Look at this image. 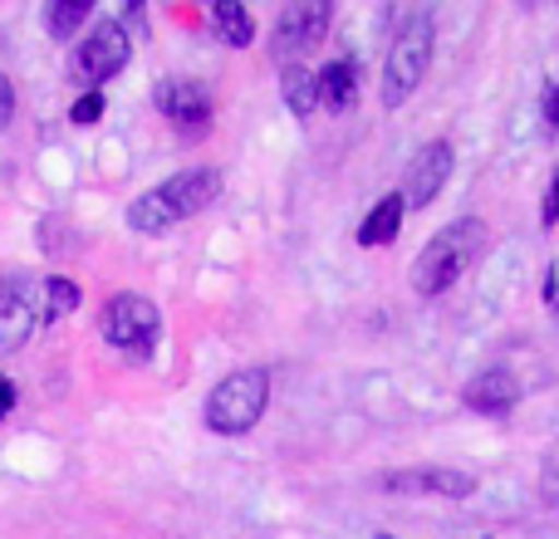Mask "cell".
<instances>
[{"mask_svg":"<svg viewBox=\"0 0 559 539\" xmlns=\"http://www.w3.org/2000/svg\"><path fill=\"white\" fill-rule=\"evenodd\" d=\"M216 196H222V172H216V167H187V172L167 177L163 187H153V192L133 196L128 226H133L138 236H163V231H173L177 221H187V216L206 212Z\"/></svg>","mask_w":559,"mask_h":539,"instance_id":"obj_1","label":"cell"},{"mask_svg":"<svg viewBox=\"0 0 559 539\" xmlns=\"http://www.w3.org/2000/svg\"><path fill=\"white\" fill-rule=\"evenodd\" d=\"M481 251H486V221L481 216H456V221L442 226V231L423 245V255L413 261V289L423 299L442 295V289H452L456 279H462V270Z\"/></svg>","mask_w":559,"mask_h":539,"instance_id":"obj_2","label":"cell"},{"mask_svg":"<svg viewBox=\"0 0 559 539\" xmlns=\"http://www.w3.org/2000/svg\"><path fill=\"white\" fill-rule=\"evenodd\" d=\"M271 407V373L265 368H236L206 397V427L216 436H246Z\"/></svg>","mask_w":559,"mask_h":539,"instance_id":"obj_3","label":"cell"},{"mask_svg":"<svg viewBox=\"0 0 559 539\" xmlns=\"http://www.w3.org/2000/svg\"><path fill=\"white\" fill-rule=\"evenodd\" d=\"M432 69V20L407 15L383 59V108H403Z\"/></svg>","mask_w":559,"mask_h":539,"instance_id":"obj_4","label":"cell"},{"mask_svg":"<svg viewBox=\"0 0 559 539\" xmlns=\"http://www.w3.org/2000/svg\"><path fill=\"white\" fill-rule=\"evenodd\" d=\"M98 328H104V338L118 348V354L147 358L157 348V338H163V309H157L147 295H133V289H123V295H114L104 304V314H98Z\"/></svg>","mask_w":559,"mask_h":539,"instance_id":"obj_5","label":"cell"},{"mask_svg":"<svg viewBox=\"0 0 559 539\" xmlns=\"http://www.w3.org/2000/svg\"><path fill=\"white\" fill-rule=\"evenodd\" d=\"M329 25H334V5L329 0H295V5H285L275 15V45H271L275 59L285 69L299 64V55H309L329 35Z\"/></svg>","mask_w":559,"mask_h":539,"instance_id":"obj_6","label":"cell"},{"mask_svg":"<svg viewBox=\"0 0 559 539\" xmlns=\"http://www.w3.org/2000/svg\"><path fill=\"white\" fill-rule=\"evenodd\" d=\"M128 59H133V35H128L118 20H98L74 49V69L88 84H108L114 74H123Z\"/></svg>","mask_w":559,"mask_h":539,"instance_id":"obj_7","label":"cell"},{"mask_svg":"<svg viewBox=\"0 0 559 539\" xmlns=\"http://www.w3.org/2000/svg\"><path fill=\"white\" fill-rule=\"evenodd\" d=\"M153 104L182 137H202L206 128H212L216 104H212V88H206L202 79H163V84L153 88Z\"/></svg>","mask_w":559,"mask_h":539,"instance_id":"obj_8","label":"cell"},{"mask_svg":"<svg viewBox=\"0 0 559 539\" xmlns=\"http://www.w3.org/2000/svg\"><path fill=\"white\" fill-rule=\"evenodd\" d=\"M452 167H456V153L447 137H432V143L417 147V157L407 163V177H403V206L407 212H423V206H432L437 196L447 192V182H452Z\"/></svg>","mask_w":559,"mask_h":539,"instance_id":"obj_9","label":"cell"},{"mask_svg":"<svg viewBox=\"0 0 559 539\" xmlns=\"http://www.w3.org/2000/svg\"><path fill=\"white\" fill-rule=\"evenodd\" d=\"M378 491L466 501V495H476V476L472 471H456V466H403V471H383V476H378Z\"/></svg>","mask_w":559,"mask_h":539,"instance_id":"obj_10","label":"cell"},{"mask_svg":"<svg viewBox=\"0 0 559 539\" xmlns=\"http://www.w3.org/2000/svg\"><path fill=\"white\" fill-rule=\"evenodd\" d=\"M35 295H39V289L29 285V279H20V275L0 279V354L25 348V338L35 334V324H39Z\"/></svg>","mask_w":559,"mask_h":539,"instance_id":"obj_11","label":"cell"},{"mask_svg":"<svg viewBox=\"0 0 559 539\" xmlns=\"http://www.w3.org/2000/svg\"><path fill=\"white\" fill-rule=\"evenodd\" d=\"M462 403L481 417H511L521 403V383H515L511 368H486L462 387Z\"/></svg>","mask_w":559,"mask_h":539,"instance_id":"obj_12","label":"cell"},{"mask_svg":"<svg viewBox=\"0 0 559 539\" xmlns=\"http://www.w3.org/2000/svg\"><path fill=\"white\" fill-rule=\"evenodd\" d=\"M314 79H319V108H329V113L354 108V98H358V64L354 59H329Z\"/></svg>","mask_w":559,"mask_h":539,"instance_id":"obj_13","label":"cell"},{"mask_svg":"<svg viewBox=\"0 0 559 539\" xmlns=\"http://www.w3.org/2000/svg\"><path fill=\"white\" fill-rule=\"evenodd\" d=\"M403 216H407V206H403V196H383V202L373 206V212L358 221V245H388L397 231H403Z\"/></svg>","mask_w":559,"mask_h":539,"instance_id":"obj_14","label":"cell"},{"mask_svg":"<svg viewBox=\"0 0 559 539\" xmlns=\"http://www.w3.org/2000/svg\"><path fill=\"white\" fill-rule=\"evenodd\" d=\"M280 98H285V108L295 118H314V108H319V79L309 74L305 64H289L285 74H280Z\"/></svg>","mask_w":559,"mask_h":539,"instance_id":"obj_15","label":"cell"},{"mask_svg":"<svg viewBox=\"0 0 559 539\" xmlns=\"http://www.w3.org/2000/svg\"><path fill=\"white\" fill-rule=\"evenodd\" d=\"M212 25H216V39L231 49H246L255 39V20L246 5H236V0H216L212 5Z\"/></svg>","mask_w":559,"mask_h":539,"instance_id":"obj_16","label":"cell"},{"mask_svg":"<svg viewBox=\"0 0 559 539\" xmlns=\"http://www.w3.org/2000/svg\"><path fill=\"white\" fill-rule=\"evenodd\" d=\"M39 299H45V304H39V324H55V319H64V314H74L79 309V285L74 279H64V275H49L45 285H39Z\"/></svg>","mask_w":559,"mask_h":539,"instance_id":"obj_17","label":"cell"},{"mask_svg":"<svg viewBox=\"0 0 559 539\" xmlns=\"http://www.w3.org/2000/svg\"><path fill=\"white\" fill-rule=\"evenodd\" d=\"M88 15H94V5H88V0H55V5L45 10V29L55 39H74V29L84 25Z\"/></svg>","mask_w":559,"mask_h":539,"instance_id":"obj_18","label":"cell"},{"mask_svg":"<svg viewBox=\"0 0 559 539\" xmlns=\"http://www.w3.org/2000/svg\"><path fill=\"white\" fill-rule=\"evenodd\" d=\"M69 118H74V123H98V118H104V94H98V88H88L84 98H74Z\"/></svg>","mask_w":559,"mask_h":539,"instance_id":"obj_19","label":"cell"},{"mask_svg":"<svg viewBox=\"0 0 559 539\" xmlns=\"http://www.w3.org/2000/svg\"><path fill=\"white\" fill-rule=\"evenodd\" d=\"M540 495H545V505L559 515V456H550L545 462V471H540Z\"/></svg>","mask_w":559,"mask_h":539,"instance_id":"obj_20","label":"cell"},{"mask_svg":"<svg viewBox=\"0 0 559 539\" xmlns=\"http://www.w3.org/2000/svg\"><path fill=\"white\" fill-rule=\"evenodd\" d=\"M10 118H15V84L0 74V133L10 128Z\"/></svg>","mask_w":559,"mask_h":539,"instance_id":"obj_21","label":"cell"},{"mask_svg":"<svg viewBox=\"0 0 559 539\" xmlns=\"http://www.w3.org/2000/svg\"><path fill=\"white\" fill-rule=\"evenodd\" d=\"M540 221H545V226H559V172L550 177V192H545V206H540Z\"/></svg>","mask_w":559,"mask_h":539,"instance_id":"obj_22","label":"cell"},{"mask_svg":"<svg viewBox=\"0 0 559 539\" xmlns=\"http://www.w3.org/2000/svg\"><path fill=\"white\" fill-rule=\"evenodd\" d=\"M540 113H545V123H550V128H559V84H550L540 94Z\"/></svg>","mask_w":559,"mask_h":539,"instance_id":"obj_23","label":"cell"},{"mask_svg":"<svg viewBox=\"0 0 559 539\" xmlns=\"http://www.w3.org/2000/svg\"><path fill=\"white\" fill-rule=\"evenodd\" d=\"M10 407H15V383H10V378H0V417H5Z\"/></svg>","mask_w":559,"mask_h":539,"instance_id":"obj_24","label":"cell"},{"mask_svg":"<svg viewBox=\"0 0 559 539\" xmlns=\"http://www.w3.org/2000/svg\"><path fill=\"white\" fill-rule=\"evenodd\" d=\"M378 539H393V535H378Z\"/></svg>","mask_w":559,"mask_h":539,"instance_id":"obj_25","label":"cell"},{"mask_svg":"<svg viewBox=\"0 0 559 539\" xmlns=\"http://www.w3.org/2000/svg\"><path fill=\"white\" fill-rule=\"evenodd\" d=\"M555 309H559V299H555Z\"/></svg>","mask_w":559,"mask_h":539,"instance_id":"obj_26","label":"cell"}]
</instances>
